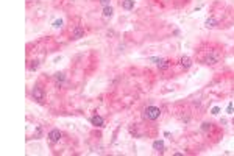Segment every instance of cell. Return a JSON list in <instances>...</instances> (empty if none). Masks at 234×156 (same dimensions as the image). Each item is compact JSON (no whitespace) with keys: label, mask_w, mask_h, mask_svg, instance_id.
Listing matches in <instances>:
<instances>
[{"label":"cell","mask_w":234,"mask_h":156,"mask_svg":"<svg viewBox=\"0 0 234 156\" xmlns=\"http://www.w3.org/2000/svg\"><path fill=\"white\" fill-rule=\"evenodd\" d=\"M100 2V5L105 8V6H109V3H111V0H98Z\"/></svg>","instance_id":"obj_14"},{"label":"cell","mask_w":234,"mask_h":156,"mask_svg":"<svg viewBox=\"0 0 234 156\" xmlns=\"http://www.w3.org/2000/svg\"><path fill=\"white\" fill-rule=\"evenodd\" d=\"M31 94H33V98L36 100V102L41 103L42 100H44V89L41 88V84H39V83H36V84L33 86V91H31Z\"/></svg>","instance_id":"obj_2"},{"label":"cell","mask_w":234,"mask_h":156,"mask_svg":"<svg viewBox=\"0 0 234 156\" xmlns=\"http://www.w3.org/2000/svg\"><path fill=\"white\" fill-rule=\"evenodd\" d=\"M62 24H64V20H62V19H56L55 22H53V28H61Z\"/></svg>","instance_id":"obj_13"},{"label":"cell","mask_w":234,"mask_h":156,"mask_svg":"<svg viewBox=\"0 0 234 156\" xmlns=\"http://www.w3.org/2000/svg\"><path fill=\"white\" fill-rule=\"evenodd\" d=\"M48 141L52 142V144H55V142H60L61 139V131L56 130V128H53V130H50V133H48Z\"/></svg>","instance_id":"obj_3"},{"label":"cell","mask_w":234,"mask_h":156,"mask_svg":"<svg viewBox=\"0 0 234 156\" xmlns=\"http://www.w3.org/2000/svg\"><path fill=\"white\" fill-rule=\"evenodd\" d=\"M179 66L181 67H184V69H189L192 66V59L189 58V56H186V55H184V56H181L179 58Z\"/></svg>","instance_id":"obj_6"},{"label":"cell","mask_w":234,"mask_h":156,"mask_svg":"<svg viewBox=\"0 0 234 156\" xmlns=\"http://www.w3.org/2000/svg\"><path fill=\"white\" fill-rule=\"evenodd\" d=\"M81 38H84V28L83 27H75L74 28V31H72V39H81Z\"/></svg>","instance_id":"obj_4"},{"label":"cell","mask_w":234,"mask_h":156,"mask_svg":"<svg viewBox=\"0 0 234 156\" xmlns=\"http://www.w3.org/2000/svg\"><path fill=\"white\" fill-rule=\"evenodd\" d=\"M91 123L94 126H98V128H102V126H105V120H103V117L102 116H92L91 117Z\"/></svg>","instance_id":"obj_5"},{"label":"cell","mask_w":234,"mask_h":156,"mask_svg":"<svg viewBox=\"0 0 234 156\" xmlns=\"http://www.w3.org/2000/svg\"><path fill=\"white\" fill-rule=\"evenodd\" d=\"M144 119H147V120H158L159 116H161V109L156 108V106H147L144 109Z\"/></svg>","instance_id":"obj_1"},{"label":"cell","mask_w":234,"mask_h":156,"mask_svg":"<svg viewBox=\"0 0 234 156\" xmlns=\"http://www.w3.org/2000/svg\"><path fill=\"white\" fill-rule=\"evenodd\" d=\"M153 148L156 151H164V142L163 141H155L153 142Z\"/></svg>","instance_id":"obj_9"},{"label":"cell","mask_w":234,"mask_h":156,"mask_svg":"<svg viewBox=\"0 0 234 156\" xmlns=\"http://www.w3.org/2000/svg\"><path fill=\"white\" fill-rule=\"evenodd\" d=\"M122 8H123V10H127V11L133 10V8H134V0H123V2H122Z\"/></svg>","instance_id":"obj_7"},{"label":"cell","mask_w":234,"mask_h":156,"mask_svg":"<svg viewBox=\"0 0 234 156\" xmlns=\"http://www.w3.org/2000/svg\"><path fill=\"white\" fill-rule=\"evenodd\" d=\"M217 19H214V17H209V19H206V22H205V25L208 27V28H214V27H217Z\"/></svg>","instance_id":"obj_8"},{"label":"cell","mask_w":234,"mask_h":156,"mask_svg":"<svg viewBox=\"0 0 234 156\" xmlns=\"http://www.w3.org/2000/svg\"><path fill=\"white\" fill-rule=\"evenodd\" d=\"M208 128H211V123L205 122V123H203V126H201V130H205V131H206V130H208Z\"/></svg>","instance_id":"obj_15"},{"label":"cell","mask_w":234,"mask_h":156,"mask_svg":"<svg viewBox=\"0 0 234 156\" xmlns=\"http://www.w3.org/2000/svg\"><path fill=\"white\" fill-rule=\"evenodd\" d=\"M219 112H220V108H219V106L212 108V114H214V116H215V114H219Z\"/></svg>","instance_id":"obj_16"},{"label":"cell","mask_w":234,"mask_h":156,"mask_svg":"<svg viewBox=\"0 0 234 156\" xmlns=\"http://www.w3.org/2000/svg\"><path fill=\"white\" fill-rule=\"evenodd\" d=\"M226 111H228L229 114H233V103H229V105H228V109H226Z\"/></svg>","instance_id":"obj_17"},{"label":"cell","mask_w":234,"mask_h":156,"mask_svg":"<svg viewBox=\"0 0 234 156\" xmlns=\"http://www.w3.org/2000/svg\"><path fill=\"white\" fill-rule=\"evenodd\" d=\"M64 80H66V75H64L62 72H56V73H55V81H56V84H61Z\"/></svg>","instance_id":"obj_12"},{"label":"cell","mask_w":234,"mask_h":156,"mask_svg":"<svg viewBox=\"0 0 234 156\" xmlns=\"http://www.w3.org/2000/svg\"><path fill=\"white\" fill-rule=\"evenodd\" d=\"M112 8L111 6H105L103 8V17H105V19H109V17H112Z\"/></svg>","instance_id":"obj_10"},{"label":"cell","mask_w":234,"mask_h":156,"mask_svg":"<svg viewBox=\"0 0 234 156\" xmlns=\"http://www.w3.org/2000/svg\"><path fill=\"white\" fill-rule=\"evenodd\" d=\"M156 64H158V67L161 69V70H165V69L170 66V63L167 61V59H159V61L156 63Z\"/></svg>","instance_id":"obj_11"}]
</instances>
